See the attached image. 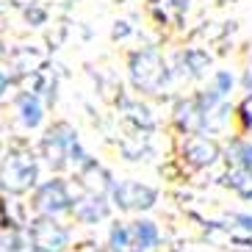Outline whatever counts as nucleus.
Returning <instances> with one entry per match:
<instances>
[{"mask_svg": "<svg viewBox=\"0 0 252 252\" xmlns=\"http://www.w3.org/2000/svg\"><path fill=\"white\" fill-rule=\"evenodd\" d=\"M33 205H36L47 219H53V216L64 214V211H72L75 202H72V197H69L64 180H47V183L39 186L36 197H33Z\"/></svg>", "mask_w": 252, "mask_h": 252, "instance_id": "f257e3e1", "label": "nucleus"}, {"mask_svg": "<svg viewBox=\"0 0 252 252\" xmlns=\"http://www.w3.org/2000/svg\"><path fill=\"white\" fill-rule=\"evenodd\" d=\"M111 194L117 200L119 208L125 211H144V208H153L156 205V197L158 191L150 189V186H141L136 180H122V183L111 186Z\"/></svg>", "mask_w": 252, "mask_h": 252, "instance_id": "f03ea898", "label": "nucleus"}, {"mask_svg": "<svg viewBox=\"0 0 252 252\" xmlns=\"http://www.w3.org/2000/svg\"><path fill=\"white\" fill-rule=\"evenodd\" d=\"M67 230L59 227V224L53 222V219H42V222H36V227H33V250L39 252H61L64 247H67Z\"/></svg>", "mask_w": 252, "mask_h": 252, "instance_id": "7ed1b4c3", "label": "nucleus"}, {"mask_svg": "<svg viewBox=\"0 0 252 252\" xmlns=\"http://www.w3.org/2000/svg\"><path fill=\"white\" fill-rule=\"evenodd\" d=\"M186 158H189L194 166H211V163L219 158V147H216L214 141L197 136V139L186 141Z\"/></svg>", "mask_w": 252, "mask_h": 252, "instance_id": "20e7f679", "label": "nucleus"}, {"mask_svg": "<svg viewBox=\"0 0 252 252\" xmlns=\"http://www.w3.org/2000/svg\"><path fill=\"white\" fill-rule=\"evenodd\" d=\"M130 230H133V247H136V252L156 250L158 241H161V230H158L156 222H150V219H136V222L130 224Z\"/></svg>", "mask_w": 252, "mask_h": 252, "instance_id": "39448f33", "label": "nucleus"}, {"mask_svg": "<svg viewBox=\"0 0 252 252\" xmlns=\"http://www.w3.org/2000/svg\"><path fill=\"white\" fill-rule=\"evenodd\" d=\"M20 122L25 127L42 125V103H39V97H33V94L20 97Z\"/></svg>", "mask_w": 252, "mask_h": 252, "instance_id": "423d86ee", "label": "nucleus"}, {"mask_svg": "<svg viewBox=\"0 0 252 252\" xmlns=\"http://www.w3.org/2000/svg\"><path fill=\"white\" fill-rule=\"evenodd\" d=\"M108 247H111V252H130V247H133V230L127 227V224H122V222L111 224Z\"/></svg>", "mask_w": 252, "mask_h": 252, "instance_id": "0eeeda50", "label": "nucleus"}, {"mask_svg": "<svg viewBox=\"0 0 252 252\" xmlns=\"http://www.w3.org/2000/svg\"><path fill=\"white\" fill-rule=\"evenodd\" d=\"M227 183L236 189L244 200H252V172L250 169H236L227 175Z\"/></svg>", "mask_w": 252, "mask_h": 252, "instance_id": "6e6552de", "label": "nucleus"}, {"mask_svg": "<svg viewBox=\"0 0 252 252\" xmlns=\"http://www.w3.org/2000/svg\"><path fill=\"white\" fill-rule=\"evenodd\" d=\"M233 161L238 163V169H250L252 172V141H244V139H238L233 141Z\"/></svg>", "mask_w": 252, "mask_h": 252, "instance_id": "1a4fd4ad", "label": "nucleus"}, {"mask_svg": "<svg viewBox=\"0 0 252 252\" xmlns=\"http://www.w3.org/2000/svg\"><path fill=\"white\" fill-rule=\"evenodd\" d=\"M230 219H233V222H238V227L252 230V216H250V214H233Z\"/></svg>", "mask_w": 252, "mask_h": 252, "instance_id": "9d476101", "label": "nucleus"}]
</instances>
